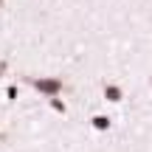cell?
Listing matches in <instances>:
<instances>
[{
	"mask_svg": "<svg viewBox=\"0 0 152 152\" xmlns=\"http://www.w3.org/2000/svg\"><path fill=\"white\" fill-rule=\"evenodd\" d=\"M34 85V90L37 93H42V96H59V90H62V79L59 76H37V79L31 82Z\"/></svg>",
	"mask_w": 152,
	"mask_h": 152,
	"instance_id": "obj_1",
	"label": "cell"
},
{
	"mask_svg": "<svg viewBox=\"0 0 152 152\" xmlns=\"http://www.w3.org/2000/svg\"><path fill=\"white\" fill-rule=\"evenodd\" d=\"M104 99H107V102H121V99H124V90H121L118 85H113V82H107V85H104Z\"/></svg>",
	"mask_w": 152,
	"mask_h": 152,
	"instance_id": "obj_2",
	"label": "cell"
},
{
	"mask_svg": "<svg viewBox=\"0 0 152 152\" xmlns=\"http://www.w3.org/2000/svg\"><path fill=\"white\" fill-rule=\"evenodd\" d=\"M90 124H93V130H110V118H107V115H93V118H90Z\"/></svg>",
	"mask_w": 152,
	"mask_h": 152,
	"instance_id": "obj_3",
	"label": "cell"
},
{
	"mask_svg": "<svg viewBox=\"0 0 152 152\" xmlns=\"http://www.w3.org/2000/svg\"><path fill=\"white\" fill-rule=\"evenodd\" d=\"M48 104H51V110H56V113H65V110H68V107H65V102H62L59 96H51V99H48Z\"/></svg>",
	"mask_w": 152,
	"mask_h": 152,
	"instance_id": "obj_4",
	"label": "cell"
},
{
	"mask_svg": "<svg viewBox=\"0 0 152 152\" xmlns=\"http://www.w3.org/2000/svg\"><path fill=\"white\" fill-rule=\"evenodd\" d=\"M6 96H9V102H14V99H17V87H9V90H6Z\"/></svg>",
	"mask_w": 152,
	"mask_h": 152,
	"instance_id": "obj_5",
	"label": "cell"
},
{
	"mask_svg": "<svg viewBox=\"0 0 152 152\" xmlns=\"http://www.w3.org/2000/svg\"><path fill=\"white\" fill-rule=\"evenodd\" d=\"M0 3H3V0H0Z\"/></svg>",
	"mask_w": 152,
	"mask_h": 152,
	"instance_id": "obj_6",
	"label": "cell"
}]
</instances>
